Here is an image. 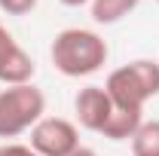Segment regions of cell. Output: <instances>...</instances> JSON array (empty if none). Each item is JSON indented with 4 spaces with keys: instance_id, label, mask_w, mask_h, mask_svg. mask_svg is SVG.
<instances>
[{
    "instance_id": "cell-5",
    "label": "cell",
    "mask_w": 159,
    "mask_h": 156,
    "mask_svg": "<svg viewBox=\"0 0 159 156\" xmlns=\"http://www.w3.org/2000/svg\"><path fill=\"white\" fill-rule=\"evenodd\" d=\"M74 110H77V119L83 129L89 132H98L107 126V119L113 113V101L104 92V86H86L77 92V101H74Z\"/></svg>"
},
{
    "instance_id": "cell-8",
    "label": "cell",
    "mask_w": 159,
    "mask_h": 156,
    "mask_svg": "<svg viewBox=\"0 0 159 156\" xmlns=\"http://www.w3.org/2000/svg\"><path fill=\"white\" fill-rule=\"evenodd\" d=\"M141 0H92V19L98 25H113V21L125 19Z\"/></svg>"
},
{
    "instance_id": "cell-11",
    "label": "cell",
    "mask_w": 159,
    "mask_h": 156,
    "mask_svg": "<svg viewBox=\"0 0 159 156\" xmlns=\"http://www.w3.org/2000/svg\"><path fill=\"white\" fill-rule=\"evenodd\" d=\"M0 156H40V153L31 150V147H21V144H3L0 147Z\"/></svg>"
},
{
    "instance_id": "cell-12",
    "label": "cell",
    "mask_w": 159,
    "mask_h": 156,
    "mask_svg": "<svg viewBox=\"0 0 159 156\" xmlns=\"http://www.w3.org/2000/svg\"><path fill=\"white\" fill-rule=\"evenodd\" d=\"M67 156H98L95 150H89V147H77L74 153H67Z\"/></svg>"
},
{
    "instance_id": "cell-2",
    "label": "cell",
    "mask_w": 159,
    "mask_h": 156,
    "mask_svg": "<svg viewBox=\"0 0 159 156\" xmlns=\"http://www.w3.org/2000/svg\"><path fill=\"white\" fill-rule=\"evenodd\" d=\"M104 92L110 95L113 107L144 113V104L159 95V64L150 58H138L125 67H116L104 83Z\"/></svg>"
},
{
    "instance_id": "cell-6",
    "label": "cell",
    "mask_w": 159,
    "mask_h": 156,
    "mask_svg": "<svg viewBox=\"0 0 159 156\" xmlns=\"http://www.w3.org/2000/svg\"><path fill=\"white\" fill-rule=\"evenodd\" d=\"M34 61L31 55L12 40V34L6 28H0V80L9 86H25L34 77Z\"/></svg>"
},
{
    "instance_id": "cell-10",
    "label": "cell",
    "mask_w": 159,
    "mask_h": 156,
    "mask_svg": "<svg viewBox=\"0 0 159 156\" xmlns=\"http://www.w3.org/2000/svg\"><path fill=\"white\" fill-rule=\"evenodd\" d=\"M0 6H3L9 16H28V12L37 6V0H0Z\"/></svg>"
},
{
    "instance_id": "cell-3",
    "label": "cell",
    "mask_w": 159,
    "mask_h": 156,
    "mask_svg": "<svg viewBox=\"0 0 159 156\" xmlns=\"http://www.w3.org/2000/svg\"><path fill=\"white\" fill-rule=\"evenodd\" d=\"M46 98L37 86H9L0 92V138H16L43 119Z\"/></svg>"
},
{
    "instance_id": "cell-13",
    "label": "cell",
    "mask_w": 159,
    "mask_h": 156,
    "mask_svg": "<svg viewBox=\"0 0 159 156\" xmlns=\"http://www.w3.org/2000/svg\"><path fill=\"white\" fill-rule=\"evenodd\" d=\"M64 6H83V3H89V0H61Z\"/></svg>"
},
{
    "instance_id": "cell-9",
    "label": "cell",
    "mask_w": 159,
    "mask_h": 156,
    "mask_svg": "<svg viewBox=\"0 0 159 156\" xmlns=\"http://www.w3.org/2000/svg\"><path fill=\"white\" fill-rule=\"evenodd\" d=\"M132 153L135 156H159V119L141 122V129L132 135Z\"/></svg>"
},
{
    "instance_id": "cell-14",
    "label": "cell",
    "mask_w": 159,
    "mask_h": 156,
    "mask_svg": "<svg viewBox=\"0 0 159 156\" xmlns=\"http://www.w3.org/2000/svg\"><path fill=\"white\" fill-rule=\"evenodd\" d=\"M156 3H159V0H156Z\"/></svg>"
},
{
    "instance_id": "cell-1",
    "label": "cell",
    "mask_w": 159,
    "mask_h": 156,
    "mask_svg": "<svg viewBox=\"0 0 159 156\" xmlns=\"http://www.w3.org/2000/svg\"><path fill=\"white\" fill-rule=\"evenodd\" d=\"M52 64L64 77H89L104 67L107 61V43L95 31H83V28H67L52 40Z\"/></svg>"
},
{
    "instance_id": "cell-7",
    "label": "cell",
    "mask_w": 159,
    "mask_h": 156,
    "mask_svg": "<svg viewBox=\"0 0 159 156\" xmlns=\"http://www.w3.org/2000/svg\"><path fill=\"white\" fill-rule=\"evenodd\" d=\"M141 122H144V119H141V113L113 107V113H110V119H107V126L101 129V135L110 138V141H129V138L141 129Z\"/></svg>"
},
{
    "instance_id": "cell-4",
    "label": "cell",
    "mask_w": 159,
    "mask_h": 156,
    "mask_svg": "<svg viewBox=\"0 0 159 156\" xmlns=\"http://www.w3.org/2000/svg\"><path fill=\"white\" fill-rule=\"evenodd\" d=\"M80 147L77 126L61 117H46L31 129V150L40 156H67Z\"/></svg>"
}]
</instances>
